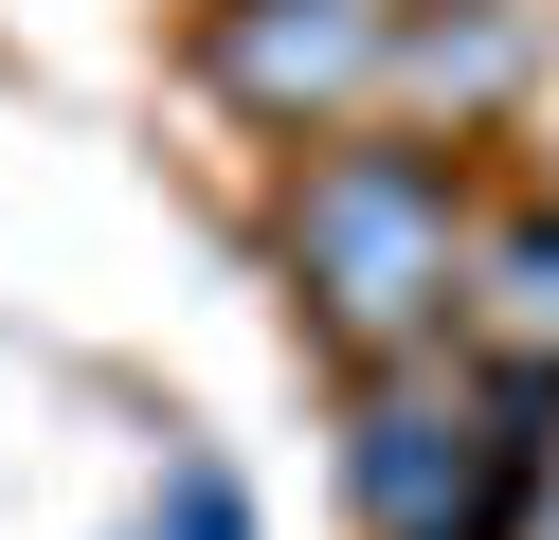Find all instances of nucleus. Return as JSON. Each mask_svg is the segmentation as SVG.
<instances>
[{
    "instance_id": "nucleus-6",
    "label": "nucleus",
    "mask_w": 559,
    "mask_h": 540,
    "mask_svg": "<svg viewBox=\"0 0 559 540\" xmlns=\"http://www.w3.org/2000/svg\"><path fill=\"white\" fill-rule=\"evenodd\" d=\"M469 288H506L523 324H559V216H506V235L469 252Z\"/></svg>"
},
{
    "instance_id": "nucleus-5",
    "label": "nucleus",
    "mask_w": 559,
    "mask_h": 540,
    "mask_svg": "<svg viewBox=\"0 0 559 540\" xmlns=\"http://www.w3.org/2000/svg\"><path fill=\"white\" fill-rule=\"evenodd\" d=\"M127 540H253V487H235L217 451H181V487H163V504H145Z\"/></svg>"
},
{
    "instance_id": "nucleus-2",
    "label": "nucleus",
    "mask_w": 559,
    "mask_h": 540,
    "mask_svg": "<svg viewBox=\"0 0 559 540\" xmlns=\"http://www.w3.org/2000/svg\"><path fill=\"white\" fill-rule=\"evenodd\" d=\"M397 72V0H199V91L235 127H289V144H343Z\"/></svg>"
},
{
    "instance_id": "nucleus-1",
    "label": "nucleus",
    "mask_w": 559,
    "mask_h": 540,
    "mask_svg": "<svg viewBox=\"0 0 559 540\" xmlns=\"http://www.w3.org/2000/svg\"><path fill=\"white\" fill-rule=\"evenodd\" d=\"M469 252H487V216H469V144H433V127H343V144H307L289 199H271V271H289V307L325 324L361 379L451 343Z\"/></svg>"
},
{
    "instance_id": "nucleus-3",
    "label": "nucleus",
    "mask_w": 559,
    "mask_h": 540,
    "mask_svg": "<svg viewBox=\"0 0 559 540\" xmlns=\"http://www.w3.org/2000/svg\"><path fill=\"white\" fill-rule=\"evenodd\" d=\"M487 468V379H451V360H379L361 415H343V504H361L379 540H433L451 504H469Z\"/></svg>"
},
{
    "instance_id": "nucleus-4",
    "label": "nucleus",
    "mask_w": 559,
    "mask_h": 540,
    "mask_svg": "<svg viewBox=\"0 0 559 540\" xmlns=\"http://www.w3.org/2000/svg\"><path fill=\"white\" fill-rule=\"evenodd\" d=\"M523 55H542V19L523 0H397V72L379 91H433V108H506Z\"/></svg>"
}]
</instances>
